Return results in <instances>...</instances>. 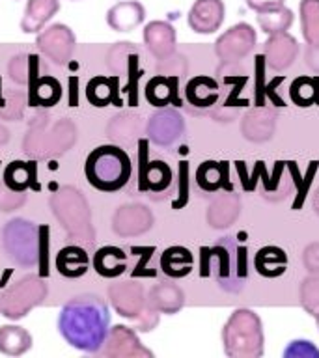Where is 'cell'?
I'll list each match as a JSON object with an SVG mask.
<instances>
[{"label": "cell", "instance_id": "cell-36", "mask_svg": "<svg viewBox=\"0 0 319 358\" xmlns=\"http://www.w3.org/2000/svg\"><path fill=\"white\" fill-rule=\"evenodd\" d=\"M257 24L262 28V32L265 34H280L288 32L295 21V13L288 8V6H278V8H273V10L262 11L257 13Z\"/></svg>", "mask_w": 319, "mask_h": 358}, {"label": "cell", "instance_id": "cell-38", "mask_svg": "<svg viewBox=\"0 0 319 358\" xmlns=\"http://www.w3.org/2000/svg\"><path fill=\"white\" fill-rule=\"evenodd\" d=\"M291 99L299 106H312L319 99V78L301 77L291 84Z\"/></svg>", "mask_w": 319, "mask_h": 358}, {"label": "cell", "instance_id": "cell-47", "mask_svg": "<svg viewBox=\"0 0 319 358\" xmlns=\"http://www.w3.org/2000/svg\"><path fill=\"white\" fill-rule=\"evenodd\" d=\"M245 4L248 6L252 11L262 13V11H267V10H273V8H278V6H284L285 0H245Z\"/></svg>", "mask_w": 319, "mask_h": 358}, {"label": "cell", "instance_id": "cell-19", "mask_svg": "<svg viewBox=\"0 0 319 358\" xmlns=\"http://www.w3.org/2000/svg\"><path fill=\"white\" fill-rule=\"evenodd\" d=\"M148 140H140V179L139 189L142 192H164L172 185V170L166 162L146 159Z\"/></svg>", "mask_w": 319, "mask_h": 358}, {"label": "cell", "instance_id": "cell-17", "mask_svg": "<svg viewBox=\"0 0 319 358\" xmlns=\"http://www.w3.org/2000/svg\"><path fill=\"white\" fill-rule=\"evenodd\" d=\"M299 56V41L291 34H271L263 43V58L273 71H285Z\"/></svg>", "mask_w": 319, "mask_h": 358}, {"label": "cell", "instance_id": "cell-41", "mask_svg": "<svg viewBox=\"0 0 319 358\" xmlns=\"http://www.w3.org/2000/svg\"><path fill=\"white\" fill-rule=\"evenodd\" d=\"M108 133L114 138H133L140 133V122L136 116L131 114H120V116L112 117L111 125H108Z\"/></svg>", "mask_w": 319, "mask_h": 358}, {"label": "cell", "instance_id": "cell-28", "mask_svg": "<svg viewBox=\"0 0 319 358\" xmlns=\"http://www.w3.org/2000/svg\"><path fill=\"white\" fill-rule=\"evenodd\" d=\"M38 67L30 75V94L28 101L34 106H52L62 97V86L55 77H36Z\"/></svg>", "mask_w": 319, "mask_h": 358}, {"label": "cell", "instance_id": "cell-27", "mask_svg": "<svg viewBox=\"0 0 319 358\" xmlns=\"http://www.w3.org/2000/svg\"><path fill=\"white\" fill-rule=\"evenodd\" d=\"M95 273L103 278H118L127 268V254L118 246H103L94 256Z\"/></svg>", "mask_w": 319, "mask_h": 358}, {"label": "cell", "instance_id": "cell-2", "mask_svg": "<svg viewBox=\"0 0 319 358\" xmlns=\"http://www.w3.org/2000/svg\"><path fill=\"white\" fill-rule=\"evenodd\" d=\"M200 276L213 278L226 293H239L248 278V250L234 237H222L200 250Z\"/></svg>", "mask_w": 319, "mask_h": 358}, {"label": "cell", "instance_id": "cell-35", "mask_svg": "<svg viewBox=\"0 0 319 358\" xmlns=\"http://www.w3.org/2000/svg\"><path fill=\"white\" fill-rule=\"evenodd\" d=\"M86 95L94 106H106L111 103L118 106L122 105V99L118 97V77L92 78L86 88Z\"/></svg>", "mask_w": 319, "mask_h": 358}, {"label": "cell", "instance_id": "cell-44", "mask_svg": "<svg viewBox=\"0 0 319 358\" xmlns=\"http://www.w3.org/2000/svg\"><path fill=\"white\" fill-rule=\"evenodd\" d=\"M159 315H161V313L157 312V310H153V308L148 304V308L142 312V315L133 321L134 330H136V332H151V330L159 324Z\"/></svg>", "mask_w": 319, "mask_h": 358}, {"label": "cell", "instance_id": "cell-7", "mask_svg": "<svg viewBox=\"0 0 319 358\" xmlns=\"http://www.w3.org/2000/svg\"><path fill=\"white\" fill-rule=\"evenodd\" d=\"M47 120L49 117H38L24 138V151L36 159L60 155L69 150L77 138V129L73 127L71 122L60 120L50 125Z\"/></svg>", "mask_w": 319, "mask_h": 358}, {"label": "cell", "instance_id": "cell-25", "mask_svg": "<svg viewBox=\"0 0 319 358\" xmlns=\"http://www.w3.org/2000/svg\"><path fill=\"white\" fill-rule=\"evenodd\" d=\"M178 77L157 75L146 86V97L153 106L164 108L168 105L181 106V99L178 97Z\"/></svg>", "mask_w": 319, "mask_h": 358}, {"label": "cell", "instance_id": "cell-15", "mask_svg": "<svg viewBox=\"0 0 319 358\" xmlns=\"http://www.w3.org/2000/svg\"><path fill=\"white\" fill-rule=\"evenodd\" d=\"M148 138L153 144L168 148L185 133V120L176 108H161L148 120Z\"/></svg>", "mask_w": 319, "mask_h": 358}, {"label": "cell", "instance_id": "cell-1", "mask_svg": "<svg viewBox=\"0 0 319 358\" xmlns=\"http://www.w3.org/2000/svg\"><path fill=\"white\" fill-rule=\"evenodd\" d=\"M111 329V310L103 296L80 293L64 304L58 315L62 338L83 352H99Z\"/></svg>", "mask_w": 319, "mask_h": 358}, {"label": "cell", "instance_id": "cell-6", "mask_svg": "<svg viewBox=\"0 0 319 358\" xmlns=\"http://www.w3.org/2000/svg\"><path fill=\"white\" fill-rule=\"evenodd\" d=\"M50 209L56 220L71 239L92 243L95 237L92 226V213L84 194L75 187H62L50 198Z\"/></svg>", "mask_w": 319, "mask_h": 358}, {"label": "cell", "instance_id": "cell-40", "mask_svg": "<svg viewBox=\"0 0 319 358\" xmlns=\"http://www.w3.org/2000/svg\"><path fill=\"white\" fill-rule=\"evenodd\" d=\"M36 67H38V56L19 55L11 58L8 71H10L11 80H15V83L19 84H27L28 80H30L28 75H30Z\"/></svg>", "mask_w": 319, "mask_h": 358}, {"label": "cell", "instance_id": "cell-45", "mask_svg": "<svg viewBox=\"0 0 319 358\" xmlns=\"http://www.w3.org/2000/svg\"><path fill=\"white\" fill-rule=\"evenodd\" d=\"M302 263L308 273H319V243H310L302 252Z\"/></svg>", "mask_w": 319, "mask_h": 358}, {"label": "cell", "instance_id": "cell-51", "mask_svg": "<svg viewBox=\"0 0 319 358\" xmlns=\"http://www.w3.org/2000/svg\"><path fill=\"white\" fill-rule=\"evenodd\" d=\"M316 321H318V329H319V313H318V315H316Z\"/></svg>", "mask_w": 319, "mask_h": 358}, {"label": "cell", "instance_id": "cell-26", "mask_svg": "<svg viewBox=\"0 0 319 358\" xmlns=\"http://www.w3.org/2000/svg\"><path fill=\"white\" fill-rule=\"evenodd\" d=\"M90 257L83 246H64L56 256V271L66 278H80L88 273Z\"/></svg>", "mask_w": 319, "mask_h": 358}, {"label": "cell", "instance_id": "cell-46", "mask_svg": "<svg viewBox=\"0 0 319 358\" xmlns=\"http://www.w3.org/2000/svg\"><path fill=\"white\" fill-rule=\"evenodd\" d=\"M22 201H24L22 192H13V190H10L8 194H2V192H0V209H2V211H11V209L22 206Z\"/></svg>", "mask_w": 319, "mask_h": 358}, {"label": "cell", "instance_id": "cell-8", "mask_svg": "<svg viewBox=\"0 0 319 358\" xmlns=\"http://www.w3.org/2000/svg\"><path fill=\"white\" fill-rule=\"evenodd\" d=\"M47 293L49 287L45 284L43 276H24L0 295V313L11 321L27 317V313L32 312L34 308L43 304Z\"/></svg>", "mask_w": 319, "mask_h": 358}, {"label": "cell", "instance_id": "cell-10", "mask_svg": "<svg viewBox=\"0 0 319 358\" xmlns=\"http://www.w3.org/2000/svg\"><path fill=\"white\" fill-rule=\"evenodd\" d=\"M36 45H38L39 52L47 56L55 66H67L75 55L77 38L67 24L55 22V24L39 30Z\"/></svg>", "mask_w": 319, "mask_h": 358}, {"label": "cell", "instance_id": "cell-9", "mask_svg": "<svg viewBox=\"0 0 319 358\" xmlns=\"http://www.w3.org/2000/svg\"><path fill=\"white\" fill-rule=\"evenodd\" d=\"M256 30L248 22H237L215 41V55L222 66H232L250 55L256 47Z\"/></svg>", "mask_w": 319, "mask_h": 358}, {"label": "cell", "instance_id": "cell-34", "mask_svg": "<svg viewBox=\"0 0 319 358\" xmlns=\"http://www.w3.org/2000/svg\"><path fill=\"white\" fill-rule=\"evenodd\" d=\"M4 185L13 192H24L28 189H39L36 183V168L22 161L10 162L4 170Z\"/></svg>", "mask_w": 319, "mask_h": 358}, {"label": "cell", "instance_id": "cell-43", "mask_svg": "<svg viewBox=\"0 0 319 358\" xmlns=\"http://www.w3.org/2000/svg\"><path fill=\"white\" fill-rule=\"evenodd\" d=\"M284 358H319V349L312 341L293 340L285 347Z\"/></svg>", "mask_w": 319, "mask_h": 358}, {"label": "cell", "instance_id": "cell-5", "mask_svg": "<svg viewBox=\"0 0 319 358\" xmlns=\"http://www.w3.org/2000/svg\"><path fill=\"white\" fill-rule=\"evenodd\" d=\"M224 352L232 358H260L265 351L263 323L254 310L239 308L222 329Z\"/></svg>", "mask_w": 319, "mask_h": 358}, {"label": "cell", "instance_id": "cell-20", "mask_svg": "<svg viewBox=\"0 0 319 358\" xmlns=\"http://www.w3.org/2000/svg\"><path fill=\"white\" fill-rule=\"evenodd\" d=\"M142 39H144L146 49L150 50L157 60H164L176 52L178 36H176V28L168 21L148 22L142 30Z\"/></svg>", "mask_w": 319, "mask_h": 358}, {"label": "cell", "instance_id": "cell-50", "mask_svg": "<svg viewBox=\"0 0 319 358\" xmlns=\"http://www.w3.org/2000/svg\"><path fill=\"white\" fill-rule=\"evenodd\" d=\"M4 142H8V131L0 125V144H4Z\"/></svg>", "mask_w": 319, "mask_h": 358}, {"label": "cell", "instance_id": "cell-30", "mask_svg": "<svg viewBox=\"0 0 319 358\" xmlns=\"http://www.w3.org/2000/svg\"><path fill=\"white\" fill-rule=\"evenodd\" d=\"M32 334L19 324L0 327V352L8 357H21L32 349Z\"/></svg>", "mask_w": 319, "mask_h": 358}, {"label": "cell", "instance_id": "cell-16", "mask_svg": "<svg viewBox=\"0 0 319 358\" xmlns=\"http://www.w3.org/2000/svg\"><path fill=\"white\" fill-rule=\"evenodd\" d=\"M226 6L222 0H194L187 13V22L192 32L209 36L222 27Z\"/></svg>", "mask_w": 319, "mask_h": 358}, {"label": "cell", "instance_id": "cell-18", "mask_svg": "<svg viewBox=\"0 0 319 358\" xmlns=\"http://www.w3.org/2000/svg\"><path fill=\"white\" fill-rule=\"evenodd\" d=\"M276 131V112L269 106H254L241 120V133L248 142L263 144Z\"/></svg>", "mask_w": 319, "mask_h": 358}, {"label": "cell", "instance_id": "cell-24", "mask_svg": "<svg viewBox=\"0 0 319 358\" xmlns=\"http://www.w3.org/2000/svg\"><path fill=\"white\" fill-rule=\"evenodd\" d=\"M146 296H148V304L153 310H157L159 313H166V315H173L185 306L183 289L170 282L155 284L146 293Z\"/></svg>", "mask_w": 319, "mask_h": 358}, {"label": "cell", "instance_id": "cell-39", "mask_svg": "<svg viewBox=\"0 0 319 358\" xmlns=\"http://www.w3.org/2000/svg\"><path fill=\"white\" fill-rule=\"evenodd\" d=\"M299 299H301V306L304 308V312L316 317L319 313V273H310V276L302 280Z\"/></svg>", "mask_w": 319, "mask_h": 358}, {"label": "cell", "instance_id": "cell-3", "mask_svg": "<svg viewBox=\"0 0 319 358\" xmlns=\"http://www.w3.org/2000/svg\"><path fill=\"white\" fill-rule=\"evenodd\" d=\"M47 235H49L47 226H36L27 218H13L2 229V245L11 263L22 268L39 265V276L47 278L49 274Z\"/></svg>", "mask_w": 319, "mask_h": 358}, {"label": "cell", "instance_id": "cell-21", "mask_svg": "<svg viewBox=\"0 0 319 358\" xmlns=\"http://www.w3.org/2000/svg\"><path fill=\"white\" fill-rule=\"evenodd\" d=\"M241 198L232 190L218 194L207 207V224L215 229L229 228L239 218Z\"/></svg>", "mask_w": 319, "mask_h": 358}, {"label": "cell", "instance_id": "cell-13", "mask_svg": "<svg viewBox=\"0 0 319 358\" xmlns=\"http://www.w3.org/2000/svg\"><path fill=\"white\" fill-rule=\"evenodd\" d=\"M106 64L111 67L112 71L122 73L127 71L129 75V84L125 86V92L129 94V105L136 106L139 105V97H136V84H139L140 73L139 71V50L133 43L129 41H122V43H114L111 50H108V58Z\"/></svg>", "mask_w": 319, "mask_h": 358}, {"label": "cell", "instance_id": "cell-37", "mask_svg": "<svg viewBox=\"0 0 319 358\" xmlns=\"http://www.w3.org/2000/svg\"><path fill=\"white\" fill-rule=\"evenodd\" d=\"M302 38L308 45L319 47V0H301L299 4Z\"/></svg>", "mask_w": 319, "mask_h": 358}, {"label": "cell", "instance_id": "cell-22", "mask_svg": "<svg viewBox=\"0 0 319 358\" xmlns=\"http://www.w3.org/2000/svg\"><path fill=\"white\" fill-rule=\"evenodd\" d=\"M146 19V8L136 0H122L106 11V24L114 32H131Z\"/></svg>", "mask_w": 319, "mask_h": 358}, {"label": "cell", "instance_id": "cell-4", "mask_svg": "<svg viewBox=\"0 0 319 358\" xmlns=\"http://www.w3.org/2000/svg\"><path fill=\"white\" fill-rule=\"evenodd\" d=\"M133 162L120 145L105 144L95 148L84 164V176L101 192H118L129 183Z\"/></svg>", "mask_w": 319, "mask_h": 358}, {"label": "cell", "instance_id": "cell-42", "mask_svg": "<svg viewBox=\"0 0 319 358\" xmlns=\"http://www.w3.org/2000/svg\"><path fill=\"white\" fill-rule=\"evenodd\" d=\"M189 69L187 66V60H185V56L176 55L173 52L172 56H168L164 60H159V66H157V73L159 75H166V77H181L185 75Z\"/></svg>", "mask_w": 319, "mask_h": 358}, {"label": "cell", "instance_id": "cell-31", "mask_svg": "<svg viewBox=\"0 0 319 358\" xmlns=\"http://www.w3.org/2000/svg\"><path fill=\"white\" fill-rule=\"evenodd\" d=\"M257 274L265 278H278L288 268V254L280 246H263L254 259Z\"/></svg>", "mask_w": 319, "mask_h": 358}, {"label": "cell", "instance_id": "cell-48", "mask_svg": "<svg viewBox=\"0 0 319 358\" xmlns=\"http://www.w3.org/2000/svg\"><path fill=\"white\" fill-rule=\"evenodd\" d=\"M304 64L319 75V47L308 45L306 52H304Z\"/></svg>", "mask_w": 319, "mask_h": 358}, {"label": "cell", "instance_id": "cell-11", "mask_svg": "<svg viewBox=\"0 0 319 358\" xmlns=\"http://www.w3.org/2000/svg\"><path fill=\"white\" fill-rule=\"evenodd\" d=\"M101 352L108 358H151L153 352L142 345L136 330L125 324H116L108 329Z\"/></svg>", "mask_w": 319, "mask_h": 358}, {"label": "cell", "instance_id": "cell-49", "mask_svg": "<svg viewBox=\"0 0 319 358\" xmlns=\"http://www.w3.org/2000/svg\"><path fill=\"white\" fill-rule=\"evenodd\" d=\"M312 206H313V211H316V213H318V215H319V189L316 190V194H313Z\"/></svg>", "mask_w": 319, "mask_h": 358}, {"label": "cell", "instance_id": "cell-12", "mask_svg": "<svg viewBox=\"0 0 319 358\" xmlns=\"http://www.w3.org/2000/svg\"><path fill=\"white\" fill-rule=\"evenodd\" d=\"M108 301L122 317L131 319V321L140 317L142 312L148 308V296H146L144 285L139 284V282H131V280L111 284Z\"/></svg>", "mask_w": 319, "mask_h": 358}, {"label": "cell", "instance_id": "cell-33", "mask_svg": "<svg viewBox=\"0 0 319 358\" xmlns=\"http://www.w3.org/2000/svg\"><path fill=\"white\" fill-rule=\"evenodd\" d=\"M196 183L206 192H217L228 185V162L206 161L196 170Z\"/></svg>", "mask_w": 319, "mask_h": 358}, {"label": "cell", "instance_id": "cell-23", "mask_svg": "<svg viewBox=\"0 0 319 358\" xmlns=\"http://www.w3.org/2000/svg\"><path fill=\"white\" fill-rule=\"evenodd\" d=\"M60 11V0H28L21 19L24 34H38Z\"/></svg>", "mask_w": 319, "mask_h": 358}, {"label": "cell", "instance_id": "cell-29", "mask_svg": "<svg viewBox=\"0 0 319 358\" xmlns=\"http://www.w3.org/2000/svg\"><path fill=\"white\" fill-rule=\"evenodd\" d=\"M194 265L192 252L185 246H170L161 254L162 273L170 278H185L189 276Z\"/></svg>", "mask_w": 319, "mask_h": 358}, {"label": "cell", "instance_id": "cell-32", "mask_svg": "<svg viewBox=\"0 0 319 358\" xmlns=\"http://www.w3.org/2000/svg\"><path fill=\"white\" fill-rule=\"evenodd\" d=\"M185 95L192 106L198 108H209L218 99V84L211 77H194L190 78Z\"/></svg>", "mask_w": 319, "mask_h": 358}, {"label": "cell", "instance_id": "cell-14", "mask_svg": "<svg viewBox=\"0 0 319 358\" xmlns=\"http://www.w3.org/2000/svg\"><path fill=\"white\" fill-rule=\"evenodd\" d=\"M153 226V213L144 203H125L118 207L112 217V229L120 237H136L150 231Z\"/></svg>", "mask_w": 319, "mask_h": 358}]
</instances>
